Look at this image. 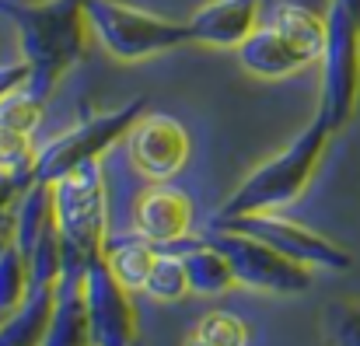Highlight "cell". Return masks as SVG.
Wrapping results in <instances>:
<instances>
[{
  "mask_svg": "<svg viewBox=\"0 0 360 346\" xmlns=\"http://www.w3.org/2000/svg\"><path fill=\"white\" fill-rule=\"evenodd\" d=\"M42 105H46V102L32 98L28 88H21V91H14V95H7V98L0 102V126L32 136V133L39 129V122H42Z\"/></svg>",
  "mask_w": 360,
  "mask_h": 346,
  "instance_id": "obj_23",
  "label": "cell"
},
{
  "mask_svg": "<svg viewBox=\"0 0 360 346\" xmlns=\"http://www.w3.org/2000/svg\"><path fill=\"white\" fill-rule=\"evenodd\" d=\"M172 252L182 255L186 276H189V290L196 297H217V294H228L238 283L228 255L210 238H182V241L172 245Z\"/></svg>",
  "mask_w": 360,
  "mask_h": 346,
  "instance_id": "obj_14",
  "label": "cell"
},
{
  "mask_svg": "<svg viewBox=\"0 0 360 346\" xmlns=\"http://www.w3.org/2000/svg\"><path fill=\"white\" fill-rule=\"evenodd\" d=\"M262 25H269V28H276L283 39H290L311 63L322 60L326 39H329V21H326V14H319V11H311V7H304V4H290V0H276V4H273V0H269V11H266Z\"/></svg>",
  "mask_w": 360,
  "mask_h": 346,
  "instance_id": "obj_17",
  "label": "cell"
},
{
  "mask_svg": "<svg viewBox=\"0 0 360 346\" xmlns=\"http://www.w3.org/2000/svg\"><path fill=\"white\" fill-rule=\"evenodd\" d=\"M326 346H360V297H343L322 308Z\"/></svg>",
  "mask_w": 360,
  "mask_h": 346,
  "instance_id": "obj_21",
  "label": "cell"
},
{
  "mask_svg": "<svg viewBox=\"0 0 360 346\" xmlns=\"http://www.w3.org/2000/svg\"><path fill=\"white\" fill-rule=\"evenodd\" d=\"M14 214V241L18 248L28 255L32 245L39 241L42 228L53 221V182H32L28 189H21V196L11 207Z\"/></svg>",
  "mask_w": 360,
  "mask_h": 346,
  "instance_id": "obj_18",
  "label": "cell"
},
{
  "mask_svg": "<svg viewBox=\"0 0 360 346\" xmlns=\"http://www.w3.org/2000/svg\"><path fill=\"white\" fill-rule=\"evenodd\" d=\"M193 217H196V203L189 200V193H182V189L168 186V182H154L136 200L133 228L140 231L150 245L172 248L175 241L189 238Z\"/></svg>",
  "mask_w": 360,
  "mask_h": 346,
  "instance_id": "obj_11",
  "label": "cell"
},
{
  "mask_svg": "<svg viewBox=\"0 0 360 346\" xmlns=\"http://www.w3.org/2000/svg\"><path fill=\"white\" fill-rule=\"evenodd\" d=\"M56 283H28L21 305L0 322V346H42L53 322Z\"/></svg>",
  "mask_w": 360,
  "mask_h": 346,
  "instance_id": "obj_16",
  "label": "cell"
},
{
  "mask_svg": "<svg viewBox=\"0 0 360 346\" xmlns=\"http://www.w3.org/2000/svg\"><path fill=\"white\" fill-rule=\"evenodd\" d=\"M193 333L210 346H248V322L235 312H207Z\"/></svg>",
  "mask_w": 360,
  "mask_h": 346,
  "instance_id": "obj_22",
  "label": "cell"
},
{
  "mask_svg": "<svg viewBox=\"0 0 360 346\" xmlns=\"http://www.w3.org/2000/svg\"><path fill=\"white\" fill-rule=\"evenodd\" d=\"M210 228H228L248 234V238H259L266 245H273L276 252L311 266V269H333V273H343L354 266V255L347 248H340L336 241H329L326 234L304 228L297 221H287L280 214H245V217H214Z\"/></svg>",
  "mask_w": 360,
  "mask_h": 346,
  "instance_id": "obj_8",
  "label": "cell"
},
{
  "mask_svg": "<svg viewBox=\"0 0 360 346\" xmlns=\"http://www.w3.org/2000/svg\"><path fill=\"white\" fill-rule=\"evenodd\" d=\"M136 346H140V343H136Z\"/></svg>",
  "mask_w": 360,
  "mask_h": 346,
  "instance_id": "obj_28",
  "label": "cell"
},
{
  "mask_svg": "<svg viewBox=\"0 0 360 346\" xmlns=\"http://www.w3.org/2000/svg\"><path fill=\"white\" fill-rule=\"evenodd\" d=\"M231 262L238 287H252L262 294H301L311 287V266L276 252L273 245L248 238L228 228H210L207 234Z\"/></svg>",
  "mask_w": 360,
  "mask_h": 346,
  "instance_id": "obj_7",
  "label": "cell"
},
{
  "mask_svg": "<svg viewBox=\"0 0 360 346\" xmlns=\"http://www.w3.org/2000/svg\"><path fill=\"white\" fill-rule=\"evenodd\" d=\"M329 39L322 53V88H319V113L326 126L336 133L343 129L360 102V18L343 4H329Z\"/></svg>",
  "mask_w": 360,
  "mask_h": 346,
  "instance_id": "obj_4",
  "label": "cell"
},
{
  "mask_svg": "<svg viewBox=\"0 0 360 346\" xmlns=\"http://www.w3.org/2000/svg\"><path fill=\"white\" fill-rule=\"evenodd\" d=\"M35 182V172H0V214L14 207V200L21 196V189H28Z\"/></svg>",
  "mask_w": 360,
  "mask_h": 346,
  "instance_id": "obj_26",
  "label": "cell"
},
{
  "mask_svg": "<svg viewBox=\"0 0 360 346\" xmlns=\"http://www.w3.org/2000/svg\"><path fill=\"white\" fill-rule=\"evenodd\" d=\"M53 214L67 248H77L88 259L102 252V241L109 234V189L102 158L53 182Z\"/></svg>",
  "mask_w": 360,
  "mask_h": 346,
  "instance_id": "obj_6",
  "label": "cell"
},
{
  "mask_svg": "<svg viewBox=\"0 0 360 346\" xmlns=\"http://www.w3.org/2000/svg\"><path fill=\"white\" fill-rule=\"evenodd\" d=\"M333 129L326 126L322 115H315L276 158L262 161L252 175H245L238 189L224 200V207L217 210V217H245V214H269L280 210L294 200L304 196V189L311 186L326 143H329Z\"/></svg>",
  "mask_w": 360,
  "mask_h": 346,
  "instance_id": "obj_2",
  "label": "cell"
},
{
  "mask_svg": "<svg viewBox=\"0 0 360 346\" xmlns=\"http://www.w3.org/2000/svg\"><path fill=\"white\" fill-rule=\"evenodd\" d=\"M186 25H189V39L200 46L238 49L262 25V0H210Z\"/></svg>",
  "mask_w": 360,
  "mask_h": 346,
  "instance_id": "obj_12",
  "label": "cell"
},
{
  "mask_svg": "<svg viewBox=\"0 0 360 346\" xmlns=\"http://www.w3.org/2000/svg\"><path fill=\"white\" fill-rule=\"evenodd\" d=\"M28 81H32V67H28L25 56L14 60V63H0V102H4L7 95L28 88Z\"/></svg>",
  "mask_w": 360,
  "mask_h": 346,
  "instance_id": "obj_25",
  "label": "cell"
},
{
  "mask_svg": "<svg viewBox=\"0 0 360 346\" xmlns=\"http://www.w3.org/2000/svg\"><path fill=\"white\" fill-rule=\"evenodd\" d=\"M158 245H150L140 231H109L105 241H102V259L105 266L112 269V276L120 280L126 290L140 294L147 287V276H150V266L158 259Z\"/></svg>",
  "mask_w": 360,
  "mask_h": 346,
  "instance_id": "obj_15",
  "label": "cell"
},
{
  "mask_svg": "<svg viewBox=\"0 0 360 346\" xmlns=\"http://www.w3.org/2000/svg\"><path fill=\"white\" fill-rule=\"evenodd\" d=\"M88 25L98 46L122 63H140L193 42L186 21H172L122 0H88Z\"/></svg>",
  "mask_w": 360,
  "mask_h": 346,
  "instance_id": "obj_3",
  "label": "cell"
},
{
  "mask_svg": "<svg viewBox=\"0 0 360 346\" xmlns=\"http://www.w3.org/2000/svg\"><path fill=\"white\" fill-rule=\"evenodd\" d=\"M189 154L186 126L165 113H143L126 133V158L147 182H172L189 165Z\"/></svg>",
  "mask_w": 360,
  "mask_h": 346,
  "instance_id": "obj_9",
  "label": "cell"
},
{
  "mask_svg": "<svg viewBox=\"0 0 360 346\" xmlns=\"http://www.w3.org/2000/svg\"><path fill=\"white\" fill-rule=\"evenodd\" d=\"M28 294V259L14 238L0 245V322L21 305Z\"/></svg>",
  "mask_w": 360,
  "mask_h": 346,
  "instance_id": "obj_19",
  "label": "cell"
},
{
  "mask_svg": "<svg viewBox=\"0 0 360 346\" xmlns=\"http://www.w3.org/2000/svg\"><path fill=\"white\" fill-rule=\"evenodd\" d=\"M147 95H136L129 102H122L120 109H109V113L88 115L84 122H77L74 129H67L63 136L42 143L35 150V179L39 182H56L70 172H77L81 165L102 158L109 147H116L122 136L133 129V122L147 113Z\"/></svg>",
  "mask_w": 360,
  "mask_h": 346,
  "instance_id": "obj_5",
  "label": "cell"
},
{
  "mask_svg": "<svg viewBox=\"0 0 360 346\" xmlns=\"http://www.w3.org/2000/svg\"><path fill=\"white\" fill-rule=\"evenodd\" d=\"M238 60L241 67L262 81H283V77H294L308 67H315L290 39H283L276 28L269 25H259L245 42L238 46Z\"/></svg>",
  "mask_w": 360,
  "mask_h": 346,
  "instance_id": "obj_13",
  "label": "cell"
},
{
  "mask_svg": "<svg viewBox=\"0 0 360 346\" xmlns=\"http://www.w3.org/2000/svg\"><path fill=\"white\" fill-rule=\"evenodd\" d=\"M84 305L91 346H136V305L133 290H126L102 255H95L84 269Z\"/></svg>",
  "mask_w": 360,
  "mask_h": 346,
  "instance_id": "obj_10",
  "label": "cell"
},
{
  "mask_svg": "<svg viewBox=\"0 0 360 346\" xmlns=\"http://www.w3.org/2000/svg\"><path fill=\"white\" fill-rule=\"evenodd\" d=\"M182 346H210V343H207V340H200L196 333H189V340H186V343H182Z\"/></svg>",
  "mask_w": 360,
  "mask_h": 346,
  "instance_id": "obj_27",
  "label": "cell"
},
{
  "mask_svg": "<svg viewBox=\"0 0 360 346\" xmlns=\"http://www.w3.org/2000/svg\"><path fill=\"white\" fill-rule=\"evenodd\" d=\"M143 294H150L158 301H182V297L193 294L189 290V276H186V262H182L179 252H172V248H161L158 252Z\"/></svg>",
  "mask_w": 360,
  "mask_h": 346,
  "instance_id": "obj_20",
  "label": "cell"
},
{
  "mask_svg": "<svg viewBox=\"0 0 360 346\" xmlns=\"http://www.w3.org/2000/svg\"><path fill=\"white\" fill-rule=\"evenodd\" d=\"M0 14L18 25L32 67L28 95L49 102L63 74L88 56V0H0Z\"/></svg>",
  "mask_w": 360,
  "mask_h": 346,
  "instance_id": "obj_1",
  "label": "cell"
},
{
  "mask_svg": "<svg viewBox=\"0 0 360 346\" xmlns=\"http://www.w3.org/2000/svg\"><path fill=\"white\" fill-rule=\"evenodd\" d=\"M35 150L32 147V136L28 133H18V129H7L0 126V172H32L35 168Z\"/></svg>",
  "mask_w": 360,
  "mask_h": 346,
  "instance_id": "obj_24",
  "label": "cell"
}]
</instances>
